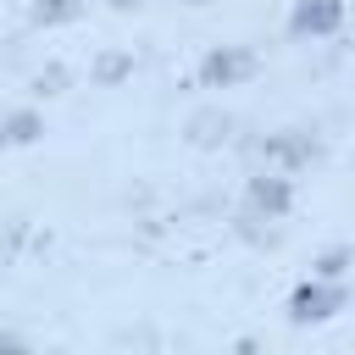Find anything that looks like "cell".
I'll return each mask as SVG.
<instances>
[{"label":"cell","instance_id":"1","mask_svg":"<svg viewBox=\"0 0 355 355\" xmlns=\"http://www.w3.org/2000/svg\"><path fill=\"white\" fill-rule=\"evenodd\" d=\"M338 22H344V0H300L288 17V33L294 39H327V33H338Z\"/></svg>","mask_w":355,"mask_h":355},{"label":"cell","instance_id":"2","mask_svg":"<svg viewBox=\"0 0 355 355\" xmlns=\"http://www.w3.org/2000/svg\"><path fill=\"white\" fill-rule=\"evenodd\" d=\"M333 311H344V288L338 283H300L294 300H288L294 322H327Z\"/></svg>","mask_w":355,"mask_h":355},{"label":"cell","instance_id":"3","mask_svg":"<svg viewBox=\"0 0 355 355\" xmlns=\"http://www.w3.org/2000/svg\"><path fill=\"white\" fill-rule=\"evenodd\" d=\"M250 72H255V55H250V50H211V55L200 61L205 89H233V83L250 78Z\"/></svg>","mask_w":355,"mask_h":355},{"label":"cell","instance_id":"4","mask_svg":"<svg viewBox=\"0 0 355 355\" xmlns=\"http://www.w3.org/2000/svg\"><path fill=\"white\" fill-rule=\"evenodd\" d=\"M288 200H294V194H288V178H255V183H250V211H255V216H283Z\"/></svg>","mask_w":355,"mask_h":355},{"label":"cell","instance_id":"5","mask_svg":"<svg viewBox=\"0 0 355 355\" xmlns=\"http://www.w3.org/2000/svg\"><path fill=\"white\" fill-rule=\"evenodd\" d=\"M39 133H44V116H39V111H17V116H6L0 144H33Z\"/></svg>","mask_w":355,"mask_h":355},{"label":"cell","instance_id":"6","mask_svg":"<svg viewBox=\"0 0 355 355\" xmlns=\"http://www.w3.org/2000/svg\"><path fill=\"white\" fill-rule=\"evenodd\" d=\"M83 0H33V22H72Z\"/></svg>","mask_w":355,"mask_h":355},{"label":"cell","instance_id":"7","mask_svg":"<svg viewBox=\"0 0 355 355\" xmlns=\"http://www.w3.org/2000/svg\"><path fill=\"white\" fill-rule=\"evenodd\" d=\"M122 72H133V61H128V55H111V61H100V78H105V83H116Z\"/></svg>","mask_w":355,"mask_h":355},{"label":"cell","instance_id":"8","mask_svg":"<svg viewBox=\"0 0 355 355\" xmlns=\"http://www.w3.org/2000/svg\"><path fill=\"white\" fill-rule=\"evenodd\" d=\"M344 261H349V255H344V250H333V255H322V266H316V272H322V277H338V272H344Z\"/></svg>","mask_w":355,"mask_h":355},{"label":"cell","instance_id":"9","mask_svg":"<svg viewBox=\"0 0 355 355\" xmlns=\"http://www.w3.org/2000/svg\"><path fill=\"white\" fill-rule=\"evenodd\" d=\"M0 355H28V344L17 333H0Z\"/></svg>","mask_w":355,"mask_h":355},{"label":"cell","instance_id":"10","mask_svg":"<svg viewBox=\"0 0 355 355\" xmlns=\"http://www.w3.org/2000/svg\"><path fill=\"white\" fill-rule=\"evenodd\" d=\"M116 6H139V0H116Z\"/></svg>","mask_w":355,"mask_h":355}]
</instances>
